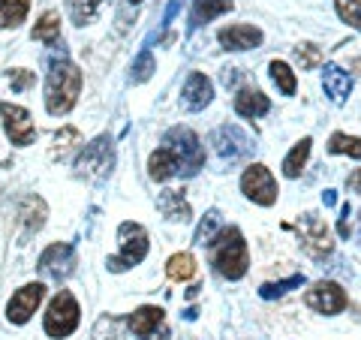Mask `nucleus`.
Masks as SVG:
<instances>
[{
  "label": "nucleus",
  "instance_id": "f257e3e1",
  "mask_svg": "<svg viewBox=\"0 0 361 340\" xmlns=\"http://www.w3.org/2000/svg\"><path fill=\"white\" fill-rule=\"evenodd\" d=\"M78 94H82V70L66 58H54L49 75H45V109H49V115H66L78 103Z\"/></svg>",
  "mask_w": 361,
  "mask_h": 340
},
{
  "label": "nucleus",
  "instance_id": "5701e85b",
  "mask_svg": "<svg viewBox=\"0 0 361 340\" xmlns=\"http://www.w3.org/2000/svg\"><path fill=\"white\" fill-rule=\"evenodd\" d=\"M58 37H61V16L58 13H45L37 21V28H33V40L54 45V42H58Z\"/></svg>",
  "mask_w": 361,
  "mask_h": 340
},
{
  "label": "nucleus",
  "instance_id": "c85d7f7f",
  "mask_svg": "<svg viewBox=\"0 0 361 340\" xmlns=\"http://www.w3.org/2000/svg\"><path fill=\"white\" fill-rule=\"evenodd\" d=\"M329 151L331 154H346V157H361V139L358 135H346V133H334L331 142H329Z\"/></svg>",
  "mask_w": 361,
  "mask_h": 340
},
{
  "label": "nucleus",
  "instance_id": "6e6552de",
  "mask_svg": "<svg viewBox=\"0 0 361 340\" xmlns=\"http://www.w3.org/2000/svg\"><path fill=\"white\" fill-rule=\"evenodd\" d=\"M304 304H307L310 310H316V313L334 316V313H341L346 308V292H343L341 283L319 280V283H313V286L304 292Z\"/></svg>",
  "mask_w": 361,
  "mask_h": 340
},
{
  "label": "nucleus",
  "instance_id": "7ed1b4c3",
  "mask_svg": "<svg viewBox=\"0 0 361 340\" xmlns=\"http://www.w3.org/2000/svg\"><path fill=\"white\" fill-rule=\"evenodd\" d=\"M78 320H82V310H78V301L73 298L70 289H61L58 296L51 298L49 310H45V334L49 337H70L75 328H78Z\"/></svg>",
  "mask_w": 361,
  "mask_h": 340
},
{
  "label": "nucleus",
  "instance_id": "7c9ffc66",
  "mask_svg": "<svg viewBox=\"0 0 361 340\" xmlns=\"http://www.w3.org/2000/svg\"><path fill=\"white\" fill-rule=\"evenodd\" d=\"M337 16H341L349 28L361 30V0H337Z\"/></svg>",
  "mask_w": 361,
  "mask_h": 340
},
{
  "label": "nucleus",
  "instance_id": "a19ab883",
  "mask_svg": "<svg viewBox=\"0 0 361 340\" xmlns=\"http://www.w3.org/2000/svg\"><path fill=\"white\" fill-rule=\"evenodd\" d=\"M322 202H325V205H334V202H337V196H334V190H325V196H322Z\"/></svg>",
  "mask_w": 361,
  "mask_h": 340
},
{
  "label": "nucleus",
  "instance_id": "58836bf2",
  "mask_svg": "<svg viewBox=\"0 0 361 340\" xmlns=\"http://www.w3.org/2000/svg\"><path fill=\"white\" fill-rule=\"evenodd\" d=\"M337 229H341L343 238H349V205H343V217H341V226H337Z\"/></svg>",
  "mask_w": 361,
  "mask_h": 340
},
{
  "label": "nucleus",
  "instance_id": "f704fd0d",
  "mask_svg": "<svg viewBox=\"0 0 361 340\" xmlns=\"http://www.w3.org/2000/svg\"><path fill=\"white\" fill-rule=\"evenodd\" d=\"M217 229H220V214L217 211H211L205 220L199 223V229H196V244H208L214 235H217Z\"/></svg>",
  "mask_w": 361,
  "mask_h": 340
},
{
  "label": "nucleus",
  "instance_id": "b1692460",
  "mask_svg": "<svg viewBox=\"0 0 361 340\" xmlns=\"http://www.w3.org/2000/svg\"><path fill=\"white\" fill-rule=\"evenodd\" d=\"M310 139H301L295 148H292V154L283 160V175L286 178H298L304 172V163H307V157H310Z\"/></svg>",
  "mask_w": 361,
  "mask_h": 340
},
{
  "label": "nucleus",
  "instance_id": "4468645a",
  "mask_svg": "<svg viewBox=\"0 0 361 340\" xmlns=\"http://www.w3.org/2000/svg\"><path fill=\"white\" fill-rule=\"evenodd\" d=\"M217 40L226 51H247V49H256L262 42V30L253 28V25H229L217 33Z\"/></svg>",
  "mask_w": 361,
  "mask_h": 340
},
{
  "label": "nucleus",
  "instance_id": "4c0bfd02",
  "mask_svg": "<svg viewBox=\"0 0 361 340\" xmlns=\"http://www.w3.org/2000/svg\"><path fill=\"white\" fill-rule=\"evenodd\" d=\"M346 187L353 190V193H358V196H361V169H355V172L346 178Z\"/></svg>",
  "mask_w": 361,
  "mask_h": 340
},
{
  "label": "nucleus",
  "instance_id": "c9c22d12",
  "mask_svg": "<svg viewBox=\"0 0 361 340\" xmlns=\"http://www.w3.org/2000/svg\"><path fill=\"white\" fill-rule=\"evenodd\" d=\"M304 277L301 274H295V277H289V280H283V283H265L262 289H259V296L262 298H274V296H283V292L289 289V286H298Z\"/></svg>",
  "mask_w": 361,
  "mask_h": 340
},
{
  "label": "nucleus",
  "instance_id": "0eeeda50",
  "mask_svg": "<svg viewBox=\"0 0 361 340\" xmlns=\"http://www.w3.org/2000/svg\"><path fill=\"white\" fill-rule=\"evenodd\" d=\"M298 238H301L304 250H307L313 259H325L334 250L329 226H325L322 217H316V214H304V217L298 220Z\"/></svg>",
  "mask_w": 361,
  "mask_h": 340
},
{
  "label": "nucleus",
  "instance_id": "412c9836",
  "mask_svg": "<svg viewBox=\"0 0 361 340\" xmlns=\"http://www.w3.org/2000/svg\"><path fill=\"white\" fill-rule=\"evenodd\" d=\"M232 6V0H193V25H205V21L229 13Z\"/></svg>",
  "mask_w": 361,
  "mask_h": 340
},
{
  "label": "nucleus",
  "instance_id": "e433bc0d",
  "mask_svg": "<svg viewBox=\"0 0 361 340\" xmlns=\"http://www.w3.org/2000/svg\"><path fill=\"white\" fill-rule=\"evenodd\" d=\"M9 85H13V90H27L33 85V73L30 70H13L9 73Z\"/></svg>",
  "mask_w": 361,
  "mask_h": 340
},
{
  "label": "nucleus",
  "instance_id": "9d476101",
  "mask_svg": "<svg viewBox=\"0 0 361 340\" xmlns=\"http://www.w3.org/2000/svg\"><path fill=\"white\" fill-rule=\"evenodd\" d=\"M0 118H4V130L6 135L13 139V145H21L27 148L37 139V130H33V121H30V111L13 106V103H0Z\"/></svg>",
  "mask_w": 361,
  "mask_h": 340
},
{
  "label": "nucleus",
  "instance_id": "ea45409f",
  "mask_svg": "<svg viewBox=\"0 0 361 340\" xmlns=\"http://www.w3.org/2000/svg\"><path fill=\"white\" fill-rule=\"evenodd\" d=\"M142 340H169V332H166V328H160V332H151V334H145Z\"/></svg>",
  "mask_w": 361,
  "mask_h": 340
},
{
  "label": "nucleus",
  "instance_id": "2eb2a0df",
  "mask_svg": "<svg viewBox=\"0 0 361 340\" xmlns=\"http://www.w3.org/2000/svg\"><path fill=\"white\" fill-rule=\"evenodd\" d=\"M180 97H184V106L190 111H199L211 103L214 97V85L205 73H190L187 82H184V90H180Z\"/></svg>",
  "mask_w": 361,
  "mask_h": 340
},
{
  "label": "nucleus",
  "instance_id": "473e14b6",
  "mask_svg": "<svg viewBox=\"0 0 361 340\" xmlns=\"http://www.w3.org/2000/svg\"><path fill=\"white\" fill-rule=\"evenodd\" d=\"M75 145H82V133L73 130V127H63L58 135H54V154H66L70 148H75Z\"/></svg>",
  "mask_w": 361,
  "mask_h": 340
},
{
  "label": "nucleus",
  "instance_id": "393cba45",
  "mask_svg": "<svg viewBox=\"0 0 361 340\" xmlns=\"http://www.w3.org/2000/svg\"><path fill=\"white\" fill-rule=\"evenodd\" d=\"M166 274L172 280H190L196 274V259L190 253H175L172 259L166 262Z\"/></svg>",
  "mask_w": 361,
  "mask_h": 340
},
{
  "label": "nucleus",
  "instance_id": "6ab92c4d",
  "mask_svg": "<svg viewBox=\"0 0 361 340\" xmlns=\"http://www.w3.org/2000/svg\"><path fill=\"white\" fill-rule=\"evenodd\" d=\"M148 169H151V178H154V181L172 178V175L178 172V157H175V151H172V148H166V145H160V148L151 154Z\"/></svg>",
  "mask_w": 361,
  "mask_h": 340
},
{
  "label": "nucleus",
  "instance_id": "f8f14e48",
  "mask_svg": "<svg viewBox=\"0 0 361 340\" xmlns=\"http://www.w3.org/2000/svg\"><path fill=\"white\" fill-rule=\"evenodd\" d=\"M211 145H214V151H217L223 160H241V157L250 154V139L238 130V127H220L217 133L211 135Z\"/></svg>",
  "mask_w": 361,
  "mask_h": 340
},
{
  "label": "nucleus",
  "instance_id": "39448f33",
  "mask_svg": "<svg viewBox=\"0 0 361 340\" xmlns=\"http://www.w3.org/2000/svg\"><path fill=\"white\" fill-rule=\"evenodd\" d=\"M118 238H121V256L109 259V271H127L148 256V232L139 223H121Z\"/></svg>",
  "mask_w": 361,
  "mask_h": 340
},
{
  "label": "nucleus",
  "instance_id": "423d86ee",
  "mask_svg": "<svg viewBox=\"0 0 361 340\" xmlns=\"http://www.w3.org/2000/svg\"><path fill=\"white\" fill-rule=\"evenodd\" d=\"M111 163H115V145L109 135H99L97 142L85 145V151L75 160V169L90 178H103L106 172H111Z\"/></svg>",
  "mask_w": 361,
  "mask_h": 340
},
{
  "label": "nucleus",
  "instance_id": "20e7f679",
  "mask_svg": "<svg viewBox=\"0 0 361 340\" xmlns=\"http://www.w3.org/2000/svg\"><path fill=\"white\" fill-rule=\"evenodd\" d=\"M163 145L175 151V157H178V172H184V175L199 172L202 163H205V154H202L199 135L193 130H187V127H172V130L166 133Z\"/></svg>",
  "mask_w": 361,
  "mask_h": 340
},
{
  "label": "nucleus",
  "instance_id": "cd10ccee",
  "mask_svg": "<svg viewBox=\"0 0 361 340\" xmlns=\"http://www.w3.org/2000/svg\"><path fill=\"white\" fill-rule=\"evenodd\" d=\"M103 0H66V9H70V16L75 25H90L97 16V9Z\"/></svg>",
  "mask_w": 361,
  "mask_h": 340
},
{
  "label": "nucleus",
  "instance_id": "1a4fd4ad",
  "mask_svg": "<svg viewBox=\"0 0 361 340\" xmlns=\"http://www.w3.org/2000/svg\"><path fill=\"white\" fill-rule=\"evenodd\" d=\"M241 190H244L247 199L256 202V205L268 208V205H274V202H277V181H274V175H271L262 163H256V166H250L244 172Z\"/></svg>",
  "mask_w": 361,
  "mask_h": 340
},
{
  "label": "nucleus",
  "instance_id": "79ce46f5",
  "mask_svg": "<svg viewBox=\"0 0 361 340\" xmlns=\"http://www.w3.org/2000/svg\"><path fill=\"white\" fill-rule=\"evenodd\" d=\"M353 66H355V73H361V58H358V61H355Z\"/></svg>",
  "mask_w": 361,
  "mask_h": 340
},
{
  "label": "nucleus",
  "instance_id": "bb28decb",
  "mask_svg": "<svg viewBox=\"0 0 361 340\" xmlns=\"http://www.w3.org/2000/svg\"><path fill=\"white\" fill-rule=\"evenodd\" d=\"M271 78H274V85L283 90L286 97H292L295 94V87H298V82H295V73L289 70V63H283V61H271Z\"/></svg>",
  "mask_w": 361,
  "mask_h": 340
},
{
  "label": "nucleus",
  "instance_id": "37998d69",
  "mask_svg": "<svg viewBox=\"0 0 361 340\" xmlns=\"http://www.w3.org/2000/svg\"><path fill=\"white\" fill-rule=\"evenodd\" d=\"M130 4H142V0H130Z\"/></svg>",
  "mask_w": 361,
  "mask_h": 340
},
{
  "label": "nucleus",
  "instance_id": "72a5a7b5",
  "mask_svg": "<svg viewBox=\"0 0 361 340\" xmlns=\"http://www.w3.org/2000/svg\"><path fill=\"white\" fill-rule=\"evenodd\" d=\"M94 340H121V322L115 316H103L94 328Z\"/></svg>",
  "mask_w": 361,
  "mask_h": 340
},
{
  "label": "nucleus",
  "instance_id": "9b49d317",
  "mask_svg": "<svg viewBox=\"0 0 361 340\" xmlns=\"http://www.w3.org/2000/svg\"><path fill=\"white\" fill-rule=\"evenodd\" d=\"M45 298V286L42 283H27V286H21L13 298L6 304V320L13 325H25L33 313H37L39 301Z\"/></svg>",
  "mask_w": 361,
  "mask_h": 340
},
{
  "label": "nucleus",
  "instance_id": "4be33fe9",
  "mask_svg": "<svg viewBox=\"0 0 361 340\" xmlns=\"http://www.w3.org/2000/svg\"><path fill=\"white\" fill-rule=\"evenodd\" d=\"M27 0H0V28H18L27 18Z\"/></svg>",
  "mask_w": 361,
  "mask_h": 340
},
{
  "label": "nucleus",
  "instance_id": "f03ea898",
  "mask_svg": "<svg viewBox=\"0 0 361 340\" xmlns=\"http://www.w3.org/2000/svg\"><path fill=\"white\" fill-rule=\"evenodd\" d=\"M211 250V265L220 271L226 280H241L250 268V253H247V241L244 235L229 226V229H220L217 235L208 241Z\"/></svg>",
  "mask_w": 361,
  "mask_h": 340
},
{
  "label": "nucleus",
  "instance_id": "a211bd4d",
  "mask_svg": "<svg viewBox=\"0 0 361 340\" xmlns=\"http://www.w3.org/2000/svg\"><path fill=\"white\" fill-rule=\"evenodd\" d=\"M127 325H130L133 334L145 337V334H151V332H157V328L163 325V310L154 308V304H145V308H139L135 313H130Z\"/></svg>",
  "mask_w": 361,
  "mask_h": 340
},
{
  "label": "nucleus",
  "instance_id": "c756f323",
  "mask_svg": "<svg viewBox=\"0 0 361 340\" xmlns=\"http://www.w3.org/2000/svg\"><path fill=\"white\" fill-rule=\"evenodd\" d=\"M295 58H298V63H301V70H316V66L322 63V49H316L313 42H301L298 49H295Z\"/></svg>",
  "mask_w": 361,
  "mask_h": 340
},
{
  "label": "nucleus",
  "instance_id": "2f4dec72",
  "mask_svg": "<svg viewBox=\"0 0 361 340\" xmlns=\"http://www.w3.org/2000/svg\"><path fill=\"white\" fill-rule=\"evenodd\" d=\"M157 70V63H154V54L145 49L139 58H135V63H133V82H148L151 78V73Z\"/></svg>",
  "mask_w": 361,
  "mask_h": 340
},
{
  "label": "nucleus",
  "instance_id": "ddd939ff",
  "mask_svg": "<svg viewBox=\"0 0 361 340\" xmlns=\"http://www.w3.org/2000/svg\"><path fill=\"white\" fill-rule=\"evenodd\" d=\"M73 265H75V250H73V244H63V241L51 244L49 250L39 256V271L42 274H49V277H54V280L70 274Z\"/></svg>",
  "mask_w": 361,
  "mask_h": 340
},
{
  "label": "nucleus",
  "instance_id": "f3484780",
  "mask_svg": "<svg viewBox=\"0 0 361 340\" xmlns=\"http://www.w3.org/2000/svg\"><path fill=\"white\" fill-rule=\"evenodd\" d=\"M322 87H325V94H329L334 103H343V99L353 94V78H349L346 70H341V66H325V73H322Z\"/></svg>",
  "mask_w": 361,
  "mask_h": 340
},
{
  "label": "nucleus",
  "instance_id": "dca6fc26",
  "mask_svg": "<svg viewBox=\"0 0 361 340\" xmlns=\"http://www.w3.org/2000/svg\"><path fill=\"white\" fill-rule=\"evenodd\" d=\"M268 109H271V99L262 90L244 87V90H238V97H235V111H238L241 118H262V115H268Z\"/></svg>",
  "mask_w": 361,
  "mask_h": 340
},
{
  "label": "nucleus",
  "instance_id": "aec40b11",
  "mask_svg": "<svg viewBox=\"0 0 361 340\" xmlns=\"http://www.w3.org/2000/svg\"><path fill=\"white\" fill-rule=\"evenodd\" d=\"M157 205H160V211L166 214L169 220H180V223L190 220V205H187V199H184V193H180V190H166V193H160Z\"/></svg>",
  "mask_w": 361,
  "mask_h": 340
},
{
  "label": "nucleus",
  "instance_id": "a878e982",
  "mask_svg": "<svg viewBox=\"0 0 361 340\" xmlns=\"http://www.w3.org/2000/svg\"><path fill=\"white\" fill-rule=\"evenodd\" d=\"M21 220H25L27 232L42 229V223H45V202L37 199V196H27L25 199V208H21Z\"/></svg>",
  "mask_w": 361,
  "mask_h": 340
}]
</instances>
